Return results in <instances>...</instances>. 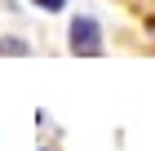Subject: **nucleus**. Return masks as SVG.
I'll list each match as a JSON object with an SVG mask.
<instances>
[{"label": "nucleus", "mask_w": 155, "mask_h": 151, "mask_svg": "<svg viewBox=\"0 0 155 151\" xmlns=\"http://www.w3.org/2000/svg\"><path fill=\"white\" fill-rule=\"evenodd\" d=\"M71 49L75 53H102V27H97L93 13L71 18Z\"/></svg>", "instance_id": "obj_1"}, {"label": "nucleus", "mask_w": 155, "mask_h": 151, "mask_svg": "<svg viewBox=\"0 0 155 151\" xmlns=\"http://www.w3.org/2000/svg\"><path fill=\"white\" fill-rule=\"evenodd\" d=\"M36 5H40L45 13H62V9H67V0H36Z\"/></svg>", "instance_id": "obj_2"}, {"label": "nucleus", "mask_w": 155, "mask_h": 151, "mask_svg": "<svg viewBox=\"0 0 155 151\" xmlns=\"http://www.w3.org/2000/svg\"><path fill=\"white\" fill-rule=\"evenodd\" d=\"M9 53H27V45H22V40H9V36H5V58H9Z\"/></svg>", "instance_id": "obj_3"}, {"label": "nucleus", "mask_w": 155, "mask_h": 151, "mask_svg": "<svg viewBox=\"0 0 155 151\" xmlns=\"http://www.w3.org/2000/svg\"><path fill=\"white\" fill-rule=\"evenodd\" d=\"M151 27H155V18H151Z\"/></svg>", "instance_id": "obj_4"}]
</instances>
